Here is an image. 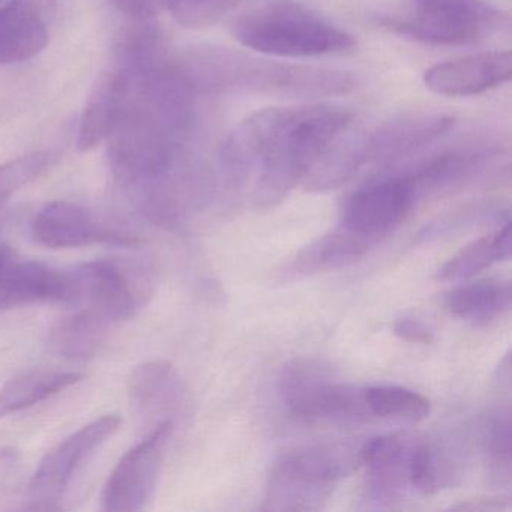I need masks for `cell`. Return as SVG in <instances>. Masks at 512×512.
I'll return each instance as SVG.
<instances>
[{
    "label": "cell",
    "mask_w": 512,
    "mask_h": 512,
    "mask_svg": "<svg viewBox=\"0 0 512 512\" xmlns=\"http://www.w3.org/2000/svg\"><path fill=\"white\" fill-rule=\"evenodd\" d=\"M128 395L134 412L143 418L170 416L184 400V388L175 368L167 361L137 365L128 379Z\"/></svg>",
    "instance_id": "21"
},
{
    "label": "cell",
    "mask_w": 512,
    "mask_h": 512,
    "mask_svg": "<svg viewBox=\"0 0 512 512\" xmlns=\"http://www.w3.org/2000/svg\"><path fill=\"white\" fill-rule=\"evenodd\" d=\"M454 116L440 112H409L383 122L367 133V163L391 166L418 154L454 128Z\"/></svg>",
    "instance_id": "13"
},
{
    "label": "cell",
    "mask_w": 512,
    "mask_h": 512,
    "mask_svg": "<svg viewBox=\"0 0 512 512\" xmlns=\"http://www.w3.org/2000/svg\"><path fill=\"white\" fill-rule=\"evenodd\" d=\"M31 235L35 242L49 248L95 244L136 247L140 242L139 236L125 224L70 202H52L43 206L32 221Z\"/></svg>",
    "instance_id": "8"
},
{
    "label": "cell",
    "mask_w": 512,
    "mask_h": 512,
    "mask_svg": "<svg viewBox=\"0 0 512 512\" xmlns=\"http://www.w3.org/2000/svg\"><path fill=\"white\" fill-rule=\"evenodd\" d=\"M112 323L94 311L82 310L59 320L49 334L53 352L68 359L92 358L106 341Z\"/></svg>",
    "instance_id": "23"
},
{
    "label": "cell",
    "mask_w": 512,
    "mask_h": 512,
    "mask_svg": "<svg viewBox=\"0 0 512 512\" xmlns=\"http://www.w3.org/2000/svg\"><path fill=\"white\" fill-rule=\"evenodd\" d=\"M407 478L419 493H437L449 484V463L439 449L431 445H419L407 455Z\"/></svg>",
    "instance_id": "28"
},
{
    "label": "cell",
    "mask_w": 512,
    "mask_h": 512,
    "mask_svg": "<svg viewBox=\"0 0 512 512\" xmlns=\"http://www.w3.org/2000/svg\"><path fill=\"white\" fill-rule=\"evenodd\" d=\"M292 110L293 107H269L245 116L221 146L224 169L232 176H242L257 167Z\"/></svg>",
    "instance_id": "18"
},
{
    "label": "cell",
    "mask_w": 512,
    "mask_h": 512,
    "mask_svg": "<svg viewBox=\"0 0 512 512\" xmlns=\"http://www.w3.org/2000/svg\"><path fill=\"white\" fill-rule=\"evenodd\" d=\"M349 466V458L326 446L286 452L269 473L263 509L316 511L328 502Z\"/></svg>",
    "instance_id": "6"
},
{
    "label": "cell",
    "mask_w": 512,
    "mask_h": 512,
    "mask_svg": "<svg viewBox=\"0 0 512 512\" xmlns=\"http://www.w3.org/2000/svg\"><path fill=\"white\" fill-rule=\"evenodd\" d=\"M407 455L406 445L395 434L371 437L362 445L359 460L371 470V482L377 494L386 496L397 490L401 466Z\"/></svg>",
    "instance_id": "26"
},
{
    "label": "cell",
    "mask_w": 512,
    "mask_h": 512,
    "mask_svg": "<svg viewBox=\"0 0 512 512\" xmlns=\"http://www.w3.org/2000/svg\"><path fill=\"white\" fill-rule=\"evenodd\" d=\"M68 272L71 307L94 311L110 323L133 317L154 292V269L143 260H94Z\"/></svg>",
    "instance_id": "5"
},
{
    "label": "cell",
    "mask_w": 512,
    "mask_h": 512,
    "mask_svg": "<svg viewBox=\"0 0 512 512\" xmlns=\"http://www.w3.org/2000/svg\"><path fill=\"white\" fill-rule=\"evenodd\" d=\"M413 10L385 25L397 34L437 46L478 43L511 26L508 13L485 0H412Z\"/></svg>",
    "instance_id": "7"
},
{
    "label": "cell",
    "mask_w": 512,
    "mask_h": 512,
    "mask_svg": "<svg viewBox=\"0 0 512 512\" xmlns=\"http://www.w3.org/2000/svg\"><path fill=\"white\" fill-rule=\"evenodd\" d=\"M281 403L304 421L358 422L367 419L364 389L338 382L331 365L314 358L292 359L277 379Z\"/></svg>",
    "instance_id": "4"
},
{
    "label": "cell",
    "mask_w": 512,
    "mask_h": 512,
    "mask_svg": "<svg viewBox=\"0 0 512 512\" xmlns=\"http://www.w3.org/2000/svg\"><path fill=\"white\" fill-rule=\"evenodd\" d=\"M503 508L505 506L502 505V502H497L494 499L476 500V503L470 500V502L454 506V509H460V511H499Z\"/></svg>",
    "instance_id": "34"
},
{
    "label": "cell",
    "mask_w": 512,
    "mask_h": 512,
    "mask_svg": "<svg viewBox=\"0 0 512 512\" xmlns=\"http://www.w3.org/2000/svg\"><path fill=\"white\" fill-rule=\"evenodd\" d=\"M415 205L406 176L371 182L344 203L341 226L377 244L394 232Z\"/></svg>",
    "instance_id": "11"
},
{
    "label": "cell",
    "mask_w": 512,
    "mask_h": 512,
    "mask_svg": "<svg viewBox=\"0 0 512 512\" xmlns=\"http://www.w3.org/2000/svg\"><path fill=\"white\" fill-rule=\"evenodd\" d=\"M143 74L125 68L100 83L89 98L79 131L80 151L97 148L110 139L142 88Z\"/></svg>",
    "instance_id": "16"
},
{
    "label": "cell",
    "mask_w": 512,
    "mask_h": 512,
    "mask_svg": "<svg viewBox=\"0 0 512 512\" xmlns=\"http://www.w3.org/2000/svg\"><path fill=\"white\" fill-rule=\"evenodd\" d=\"M173 433V421H163L130 449L110 473L103 491V509L136 512L145 509L157 487L158 476Z\"/></svg>",
    "instance_id": "9"
},
{
    "label": "cell",
    "mask_w": 512,
    "mask_h": 512,
    "mask_svg": "<svg viewBox=\"0 0 512 512\" xmlns=\"http://www.w3.org/2000/svg\"><path fill=\"white\" fill-rule=\"evenodd\" d=\"M176 22L187 28H205L223 19L241 0H161Z\"/></svg>",
    "instance_id": "30"
},
{
    "label": "cell",
    "mask_w": 512,
    "mask_h": 512,
    "mask_svg": "<svg viewBox=\"0 0 512 512\" xmlns=\"http://www.w3.org/2000/svg\"><path fill=\"white\" fill-rule=\"evenodd\" d=\"M364 164H367V133L352 128L350 124L323 149L305 176V190L313 193L337 190L350 181Z\"/></svg>",
    "instance_id": "19"
},
{
    "label": "cell",
    "mask_w": 512,
    "mask_h": 512,
    "mask_svg": "<svg viewBox=\"0 0 512 512\" xmlns=\"http://www.w3.org/2000/svg\"><path fill=\"white\" fill-rule=\"evenodd\" d=\"M70 272L26 259L10 245L0 247V311L32 304L71 305Z\"/></svg>",
    "instance_id": "12"
},
{
    "label": "cell",
    "mask_w": 512,
    "mask_h": 512,
    "mask_svg": "<svg viewBox=\"0 0 512 512\" xmlns=\"http://www.w3.org/2000/svg\"><path fill=\"white\" fill-rule=\"evenodd\" d=\"M491 158L485 149H454L431 158L407 175L415 202L449 193L466 184Z\"/></svg>",
    "instance_id": "20"
},
{
    "label": "cell",
    "mask_w": 512,
    "mask_h": 512,
    "mask_svg": "<svg viewBox=\"0 0 512 512\" xmlns=\"http://www.w3.org/2000/svg\"><path fill=\"white\" fill-rule=\"evenodd\" d=\"M511 298V284L478 281L455 287L446 293L445 305L452 316L473 322H488L509 310Z\"/></svg>",
    "instance_id": "24"
},
{
    "label": "cell",
    "mask_w": 512,
    "mask_h": 512,
    "mask_svg": "<svg viewBox=\"0 0 512 512\" xmlns=\"http://www.w3.org/2000/svg\"><path fill=\"white\" fill-rule=\"evenodd\" d=\"M82 379V374L76 371L49 370V368L26 371L14 377L0 389V416L29 409L71 388Z\"/></svg>",
    "instance_id": "22"
},
{
    "label": "cell",
    "mask_w": 512,
    "mask_h": 512,
    "mask_svg": "<svg viewBox=\"0 0 512 512\" xmlns=\"http://www.w3.org/2000/svg\"><path fill=\"white\" fill-rule=\"evenodd\" d=\"M394 334L403 341L412 344H431L434 341L433 332L424 325V323L418 322L415 319H404L397 320L394 323Z\"/></svg>",
    "instance_id": "32"
},
{
    "label": "cell",
    "mask_w": 512,
    "mask_h": 512,
    "mask_svg": "<svg viewBox=\"0 0 512 512\" xmlns=\"http://www.w3.org/2000/svg\"><path fill=\"white\" fill-rule=\"evenodd\" d=\"M58 0H13L0 8V65L28 61L46 49Z\"/></svg>",
    "instance_id": "15"
},
{
    "label": "cell",
    "mask_w": 512,
    "mask_h": 512,
    "mask_svg": "<svg viewBox=\"0 0 512 512\" xmlns=\"http://www.w3.org/2000/svg\"><path fill=\"white\" fill-rule=\"evenodd\" d=\"M233 37L245 49L274 58L305 59L352 52V35L302 5L280 0L239 17Z\"/></svg>",
    "instance_id": "3"
},
{
    "label": "cell",
    "mask_w": 512,
    "mask_h": 512,
    "mask_svg": "<svg viewBox=\"0 0 512 512\" xmlns=\"http://www.w3.org/2000/svg\"><path fill=\"white\" fill-rule=\"evenodd\" d=\"M512 53L485 52L442 62L424 73L427 89L443 97H472L511 80Z\"/></svg>",
    "instance_id": "14"
},
{
    "label": "cell",
    "mask_w": 512,
    "mask_h": 512,
    "mask_svg": "<svg viewBox=\"0 0 512 512\" xmlns=\"http://www.w3.org/2000/svg\"><path fill=\"white\" fill-rule=\"evenodd\" d=\"M371 245L370 241L340 224L284 262L275 271L274 283L283 286L313 275L349 268L368 253Z\"/></svg>",
    "instance_id": "17"
},
{
    "label": "cell",
    "mask_w": 512,
    "mask_h": 512,
    "mask_svg": "<svg viewBox=\"0 0 512 512\" xmlns=\"http://www.w3.org/2000/svg\"><path fill=\"white\" fill-rule=\"evenodd\" d=\"M197 92H244L289 98H326L358 88V77L335 68L257 58L220 46L188 50L181 64Z\"/></svg>",
    "instance_id": "1"
},
{
    "label": "cell",
    "mask_w": 512,
    "mask_h": 512,
    "mask_svg": "<svg viewBox=\"0 0 512 512\" xmlns=\"http://www.w3.org/2000/svg\"><path fill=\"white\" fill-rule=\"evenodd\" d=\"M121 427V418L106 415L95 419L91 424L80 428L58 446L50 449L46 457L38 464L29 493L35 502H53L58 499L73 482L83 463L100 448L109 437Z\"/></svg>",
    "instance_id": "10"
},
{
    "label": "cell",
    "mask_w": 512,
    "mask_h": 512,
    "mask_svg": "<svg viewBox=\"0 0 512 512\" xmlns=\"http://www.w3.org/2000/svg\"><path fill=\"white\" fill-rule=\"evenodd\" d=\"M113 4L124 13L139 19H151L163 10L161 0H113Z\"/></svg>",
    "instance_id": "33"
},
{
    "label": "cell",
    "mask_w": 512,
    "mask_h": 512,
    "mask_svg": "<svg viewBox=\"0 0 512 512\" xmlns=\"http://www.w3.org/2000/svg\"><path fill=\"white\" fill-rule=\"evenodd\" d=\"M364 398L371 415L394 421L415 424L431 410L428 398L403 386H370L364 389Z\"/></svg>",
    "instance_id": "27"
},
{
    "label": "cell",
    "mask_w": 512,
    "mask_h": 512,
    "mask_svg": "<svg viewBox=\"0 0 512 512\" xmlns=\"http://www.w3.org/2000/svg\"><path fill=\"white\" fill-rule=\"evenodd\" d=\"M53 163L49 151L32 152L0 166V208L26 185L43 175Z\"/></svg>",
    "instance_id": "29"
},
{
    "label": "cell",
    "mask_w": 512,
    "mask_h": 512,
    "mask_svg": "<svg viewBox=\"0 0 512 512\" xmlns=\"http://www.w3.org/2000/svg\"><path fill=\"white\" fill-rule=\"evenodd\" d=\"M487 452L490 454L491 476L500 484L511 481V415L500 413L487 430Z\"/></svg>",
    "instance_id": "31"
},
{
    "label": "cell",
    "mask_w": 512,
    "mask_h": 512,
    "mask_svg": "<svg viewBox=\"0 0 512 512\" xmlns=\"http://www.w3.org/2000/svg\"><path fill=\"white\" fill-rule=\"evenodd\" d=\"M511 257V226L506 223L497 235L484 236L464 247L452 256L439 271L436 278L443 283L464 281L490 268L494 263Z\"/></svg>",
    "instance_id": "25"
},
{
    "label": "cell",
    "mask_w": 512,
    "mask_h": 512,
    "mask_svg": "<svg viewBox=\"0 0 512 512\" xmlns=\"http://www.w3.org/2000/svg\"><path fill=\"white\" fill-rule=\"evenodd\" d=\"M352 115L341 107H293L289 119L257 164L251 202L257 211L280 205L296 185L304 182L323 149L344 128Z\"/></svg>",
    "instance_id": "2"
}]
</instances>
